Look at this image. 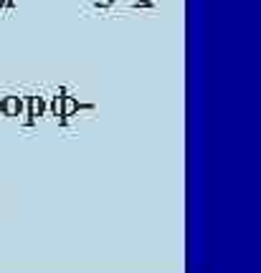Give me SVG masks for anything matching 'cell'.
I'll use <instances>...</instances> for the list:
<instances>
[{"instance_id": "3", "label": "cell", "mask_w": 261, "mask_h": 273, "mask_svg": "<svg viewBox=\"0 0 261 273\" xmlns=\"http://www.w3.org/2000/svg\"><path fill=\"white\" fill-rule=\"evenodd\" d=\"M76 112H79L76 96H64L61 99V116H71V114H76Z\"/></svg>"}, {"instance_id": "5", "label": "cell", "mask_w": 261, "mask_h": 273, "mask_svg": "<svg viewBox=\"0 0 261 273\" xmlns=\"http://www.w3.org/2000/svg\"><path fill=\"white\" fill-rule=\"evenodd\" d=\"M13 5V0H0V8H10Z\"/></svg>"}, {"instance_id": "6", "label": "cell", "mask_w": 261, "mask_h": 273, "mask_svg": "<svg viewBox=\"0 0 261 273\" xmlns=\"http://www.w3.org/2000/svg\"><path fill=\"white\" fill-rule=\"evenodd\" d=\"M114 0H96V5H112Z\"/></svg>"}, {"instance_id": "1", "label": "cell", "mask_w": 261, "mask_h": 273, "mask_svg": "<svg viewBox=\"0 0 261 273\" xmlns=\"http://www.w3.org/2000/svg\"><path fill=\"white\" fill-rule=\"evenodd\" d=\"M23 99L21 96H3L0 99V114L3 116H18L23 112Z\"/></svg>"}, {"instance_id": "2", "label": "cell", "mask_w": 261, "mask_h": 273, "mask_svg": "<svg viewBox=\"0 0 261 273\" xmlns=\"http://www.w3.org/2000/svg\"><path fill=\"white\" fill-rule=\"evenodd\" d=\"M23 101H25V112L31 114L36 121H38V116L46 114V99H43V96H28Z\"/></svg>"}, {"instance_id": "4", "label": "cell", "mask_w": 261, "mask_h": 273, "mask_svg": "<svg viewBox=\"0 0 261 273\" xmlns=\"http://www.w3.org/2000/svg\"><path fill=\"white\" fill-rule=\"evenodd\" d=\"M61 99H64V96H53V99H51V114H53V116H61Z\"/></svg>"}]
</instances>
